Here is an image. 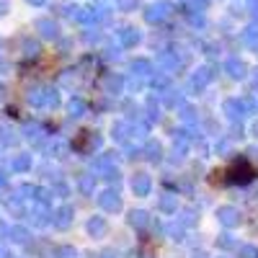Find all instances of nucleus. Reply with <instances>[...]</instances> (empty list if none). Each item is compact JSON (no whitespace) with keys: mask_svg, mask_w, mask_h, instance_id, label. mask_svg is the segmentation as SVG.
<instances>
[{"mask_svg":"<svg viewBox=\"0 0 258 258\" xmlns=\"http://www.w3.org/2000/svg\"><path fill=\"white\" fill-rule=\"evenodd\" d=\"M253 176H255V170L245 163V160H238L230 170H227V183H248V181H253Z\"/></svg>","mask_w":258,"mask_h":258,"instance_id":"obj_1","label":"nucleus"},{"mask_svg":"<svg viewBox=\"0 0 258 258\" xmlns=\"http://www.w3.org/2000/svg\"><path fill=\"white\" fill-rule=\"evenodd\" d=\"M31 3H41V0H31Z\"/></svg>","mask_w":258,"mask_h":258,"instance_id":"obj_2","label":"nucleus"},{"mask_svg":"<svg viewBox=\"0 0 258 258\" xmlns=\"http://www.w3.org/2000/svg\"><path fill=\"white\" fill-rule=\"evenodd\" d=\"M0 183H3V178H0Z\"/></svg>","mask_w":258,"mask_h":258,"instance_id":"obj_3","label":"nucleus"}]
</instances>
